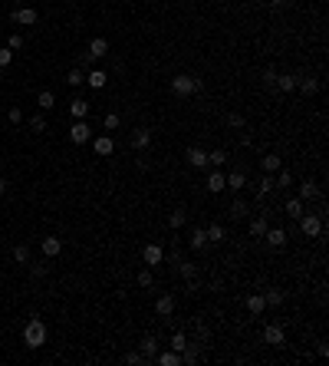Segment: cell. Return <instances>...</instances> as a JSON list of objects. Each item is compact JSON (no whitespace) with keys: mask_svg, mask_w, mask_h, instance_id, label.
I'll return each instance as SVG.
<instances>
[{"mask_svg":"<svg viewBox=\"0 0 329 366\" xmlns=\"http://www.w3.org/2000/svg\"><path fill=\"white\" fill-rule=\"evenodd\" d=\"M23 343L30 350H40L46 343V323L40 320V317H30L26 320V327H23Z\"/></svg>","mask_w":329,"mask_h":366,"instance_id":"6da1fadb","label":"cell"},{"mask_svg":"<svg viewBox=\"0 0 329 366\" xmlns=\"http://www.w3.org/2000/svg\"><path fill=\"white\" fill-rule=\"evenodd\" d=\"M201 86H204V83L194 80V76H188V73H181V76L171 80V93L174 96H194V93H201Z\"/></svg>","mask_w":329,"mask_h":366,"instance_id":"7a4b0ae2","label":"cell"},{"mask_svg":"<svg viewBox=\"0 0 329 366\" xmlns=\"http://www.w3.org/2000/svg\"><path fill=\"white\" fill-rule=\"evenodd\" d=\"M296 221H300V231H303L306 238H319V234H323V218H319V215H306V211H303Z\"/></svg>","mask_w":329,"mask_h":366,"instance_id":"3957f363","label":"cell"},{"mask_svg":"<svg viewBox=\"0 0 329 366\" xmlns=\"http://www.w3.org/2000/svg\"><path fill=\"white\" fill-rule=\"evenodd\" d=\"M69 139H73V145H86L89 139H93V129L86 125V119H73V125H69Z\"/></svg>","mask_w":329,"mask_h":366,"instance_id":"277c9868","label":"cell"},{"mask_svg":"<svg viewBox=\"0 0 329 366\" xmlns=\"http://www.w3.org/2000/svg\"><path fill=\"white\" fill-rule=\"evenodd\" d=\"M10 20H13V23H20V27H33L40 20V13L33 10V7H17V10L10 13Z\"/></svg>","mask_w":329,"mask_h":366,"instance_id":"5b68a950","label":"cell"},{"mask_svg":"<svg viewBox=\"0 0 329 366\" xmlns=\"http://www.w3.org/2000/svg\"><path fill=\"white\" fill-rule=\"evenodd\" d=\"M89 142H93V152L96 155H112V152H115V142H112V136H96V139H89Z\"/></svg>","mask_w":329,"mask_h":366,"instance_id":"8992f818","label":"cell"},{"mask_svg":"<svg viewBox=\"0 0 329 366\" xmlns=\"http://www.w3.org/2000/svg\"><path fill=\"white\" fill-rule=\"evenodd\" d=\"M40 251H43V257H59L63 254V241L53 234H46L43 241H40Z\"/></svg>","mask_w":329,"mask_h":366,"instance_id":"52a82bcc","label":"cell"},{"mask_svg":"<svg viewBox=\"0 0 329 366\" xmlns=\"http://www.w3.org/2000/svg\"><path fill=\"white\" fill-rule=\"evenodd\" d=\"M142 261L148 264V267L162 264V261H165V251H162V244H145V251H142Z\"/></svg>","mask_w":329,"mask_h":366,"instance_id":"ba28073f","label":"cell"},{"mask_svg":"<svg viewBox=\"0 0 329 366\" xmlns=\"http://www.w3.org/2000/svg\"><path fill=\"white\" fill-rule=\"evenodd\" d=\"M263 343L283 347V327H280V323H267V327H263Z\"/></svg>","mask_w":329,"mask_h":366,"instance_id":"9c48e42d","label":"cell"},{"mask_svg":"<svg viewBox=\"0 0 329 366\" xmlns=\"http://www.w3.org/2000/svg\"><path fill=\"white\" fill-rule=\"evenodd\" d=\"M224 188H227V175H224L221 168H214V172L207 175V192H211V195H221Z\"/></svg>","mask_w":329,"mask_h":366,"instance_id":"30bf717a","label":"cell"},{"mask_svg":"<svg viewBox=\"0 0 329 366\" xmlns=\"http://www.w3.org/2000/svg\"><path fill=\"white\" fill-rule=\"evenodd\" d=\"M132 145H135L138 152H142V149H148V145H152V129H145V125H138V129L132 132Z\"/></svg>","mask_w":329,"mask_h":366,"instance_id":"8fae6325","label":"cell"},{"mask_svg":"<svg viewBox=\"0 0 329 366\" xmlns=\"http://www.w3.org/2000/svg\"><path fill=\"white\" fill-rule=\"evenodd\" d=\"M286 238H290V234H286L283 228H267V234H263V241H267L270 248H283V244H286Z\"/></svg>","mask_w":329,"mask_h":366,"instance_id":"7c38bea8","label":"cell"},{"mask_svg":"<svg viewBox=\"0 0 329 366\" xmlns=\"http://www.w3.org/2000/svg\"><path fill=\"white\" fill-rule=\"evenodd\" d=\"M138 353H142L145 360H155V353H158V336L148 333V336L142 340V347H138Z\"/></svg>","mask_w":329,"mask_h":366,"instance_id":"4fadbf2b","label":"cell"},{"mask_svg":"<svg viewBox=\"0 0 329 366\" xmlns=\"http://www.w3.org/2000/svg\"><path fill=\"white\" fill-rule=\"evenodd\" d=\"M155 313L158 317H171L174 313V297H171V294H162V297L155 300Z\"/></svg>","mask_w":329,"mask_h":366,"instance_id":"5bb4252c","label":"cell"},{"mask_svg":"<svg viewBox=\"0 0 329 366\" xmlns=\"http://www.w3.org/2000/svg\"><path fill=\"white\" fill-rule=\"evenodd\" d=\"M204 238H207V244H221L224 238H227V231H224V224L214 221V224H207V228H204Z\"/></svg>","mask_w":329,"mask_h":366,"instance_id":"9a60e30c","label":"cell"},{"mask_svg":"<svg viewBox=\"0 0 329 366\" xmlns=\"http://www.w3.org/2000/svg\"><path fill=\"white\" fill-rule=\"evenodd\" d=\"M188 165H191V168H207V152L198 149V145L188 149Z\"/></svg>","mask_w":329,"mask_h":366,"instance_id":"2e32d148","label":"cell"},{"mask_svg":"<svg viewBox=\"0 0 329 366\" xmlns=\"http://www.w3.org/2000/svg\"><path fill=\"white\" fill-rule=\"evenodd\" d=\"M296 89L303 96H313V93H319V80H310V76H296Z\"/></svg>","mask_w":329,"mask_h":366,"instance_id":"e0dca14e","label":"cell"},{"mask_svg":"<svg viewBox=\"0 0 329 366\" xmlns=\"http://www.w3.org/2000/svg\"><path fill=\"white\" fill-rule=\"evenodd\" d=\"M109 53V40H102V37H96L93 43H89V56L93 60H102V56Z\"/></svg>","mask_w":329,"mask_h":366,"instance_id":"ac0fdd59","label":"cell"},{"mask_svg":"<svg viewBox=\"0 0 329 366\" xmlns=\"http://www.w3.org/2000/svg\"><path fill=\"white\" fill-rule=\"evenodd\" d=\"M244 185H247V175H244L241 168H234V172L227 175V188H230V192H241Z\"/></svg>","mask_w":329,"mask_h":366,"instance_id":"d6986e66","label":"cell"},{"mask_svg":"<svg viewBox=\"0 0 329 366\" xmlns=\"http://www.w3.org/2000/svg\"><path fill=\"white\" fill-rule=\"evenodd\" d=\"M267 228H270V224H267V218H263V215H257L254 218V221H250V238H263V234H267Z\"/></svg>","mask_w":329,"mask_h":366,"instance_id":"ffe728a7","label":"cell"},{"mask_svg":"<svg viewBox=\"0 0 329 366\" xmlns=\"http://www.w3.org/2000/svg\"><path fill=\"white\" fill-rule=\"evenodd\" d=\"M247 310L257 313V317L267 310V300H263V294H250V297H247Z\"/></svg>","mask_w":329,"mask_h":366,"instance_id":"44dd1931","label":"cell"},{"mask_svg":"<svg viewBox=\"0 0 329 366\" xmlns=\"http://www.w3.org/2000/svg\"><path fill=\"white\" fill-rule=\"evenodd\" d=\"M274 89H280V93H293V89H296V76H293V73L277 76V86Z\"/></svg>","mask_w":329,"mask_h":366,"instance_id":"7402d4cb","label":"cell"},{"mask_svg":"<svg viewBox=\"0 0 329 366\" xmlns=\"http://www.w3.org/2000/svg\"><path fill=\"white\" fill-rule=\"evenodd\" d=\"M86 83L93 89H106V83H109V76L102 73V69H93V73H86Z\"/></svg>","mask_w":329,"mask_h":366,"instance_id":"603a6c76","label":"cell"},{"mask_svg":"<svg viewBox=\"0 0 329 366\" xmlns=\"http://www.w3.org/2000/svg\"><path fill=\"white\" fill-rule=\"evenodd\" d=\"M207 165H211V168H224V165H227V152H224V149L207 152Z\"/></svg>","mask_w":329,"mask_h":366,"instance_id":"cb8c5ba5","label":"cell"},{"mask_svg":"<svg viewBox=\"0 0 329 366\" xmlns=\"http://www.w3.org/2000/svg\"><path fill=\"white\" fill-rule=\"evenodd\" d=\"M69 112H73V119H86L89 116V102L86 99H73L69 102Z\"/></svg>","mask_w":329,"mask_h":366,"instance_id":"d4e9b609","label":"cell"},{"mask_svg":"<svg viewBox=\"0 0 329 366\" xmlns=\"http://www.w3.org/2000/svg\"><path fill=\"white\" fill-rule=\"evenodd\" d=\"M283 211H286L290 218H300V215L306 211V201H300V198H290V201L283 205Z\"/></svg>","mask_w":329,"mask_h":366,"instance_id":"484cf974","label":"cell"},{"mask_svg":"<svg viewBox=\"0 0 329 366\" xmlns=\"http://www.w3.org/2000/svg\"><path fill=\"white\" fill-rule=\"evenodd\" d=\"M313 198H319V188L313 181H303L300 185V201H313Z\"/></svg>","mask_w":329,"mask_h":366,"instance_id":"4316f807","label":"cell"},{"mask_svg":"<svg viewBox=\"0 0 329 366\" xmlns=\"http://www.w3.org/2000/svg\"><path fill=\"white\" fill-rule=\"evenodd\" d=\"M185 221H188V211H185V208H178V211H171V215H168V224H171L174 231L185 228Z\"/></svg>","mask_w":329,"mask_h":366,"instance_id":"83f0119b","label":"cell"},{"mask_svg":"<svg viewBox=\"0 0 329 366\" xmlns=\"http://www.w3.org/2000/svg\"><path fill=\"white\" fill-rule=\"evenodd\" d=\"M37 106H40V109H43V112H50L53 106H56V96L50 93V89H43V93L37 96Z\"/></svg>","mask_w":329,"mask_h":366,"instance_id":"f1b7e54d","label":"cell"},{"mask_svg":"<svg viewBox=\"0 0 329 366\" xmlns=\"http://www.w3.org/2000/svg\"><path fill=\"white\" fill-rule=\"evenodd\" d=\"M260 168H263V172H270V175L280 172V168H283V165H280V155H263L260 159Z\"/></svg>","mask_w":329,"mask_h":366,"instance_id":"f546056e","label":"cell"},{"mask_svg":"<svg viewBox=\"0 0 329 366\" xmlns=\"http://www.w3.org/2000/svg\"><path fill=\"white\" fill-rule=\"evenodd\" d=\"M155 360L162 366H178L181 363V353H174V350H168V353H155Z\"/></svg>","mask_w":329,"mask_h":366,"instance_id":"4dcf8cb0","label":"cell"},{"mask_svg":"<svg viewBox=\"0 0 329 366\" xmlns=\"http://www.w3.org/2000/svg\"><path fill=\"white\" fill-rule=\"evenodd\" d=\"M188 244H191V251H201V248H204V244H207L204 228H194V231H191V241H188Z\"/></svg>","mask_w":329,"mask_h":366,"instance_id":"1f68e13d","label":"cell"},{"mask_svg":"<svg viewBox=\"0 0 329 366\" xmlns=\"http://www.w3.org/2000/svg\"><path fill=\"white\" fill-rule=\"evenodd\" d=\"M66 83H69V86H82V83H86V73H82L79 66H73V69H69V76H66Z\"/></svg>","mask_w":329,"mask_h":366,"instance_id":"d6a6232c","label":"cell"},{"mask_svg":"<svg viewBox=\"0 0 329 366\" xmlns=\"http://www.w3.org/2000/svg\"><path fill=\"white\" fill-rule=\"evenodd\" d=\"M13 261L17 264H30V248H26V244H17V248H13Z\"/></svg>","mask_w":329,"mask_h":366,"instance_id":"836d02e7","label":"cell"},{"mask_svg":"<svg viewBox=\"0 0 329 366\" xmlns=\"http://www.w3.org/2000/svg\"><path fill=\"white\" fill-rule=\"evenodd\" d=\"M181 277H185L188 284H194V280H198V267L188 264V261H181Z\"/></svg>","mask_w":329,"mask_h":366,"instance_id":"e575fe53","label":"cell"},{"mask_svg":"<svg viewBox=\"0 0 329 366\" xmlns=\"http://www.w3.org/2000/svg\"><path fill=\"white\" fill-rule=\"evenodd\" d=\"M181 363H188V366L198 363V347H191V343H188V347L181 350Z\"/></svg>","mask_w":329,"mask_h":366,"instance_id":"d590c367","label":"cell"},{"mask_svg":"<svg viewBox=\"0 0 329 366\" xmlns=\"http://www.w3.org/2000/svg\"><path fill=\"white\" fill-rule=\"evenodd\" d=\"M102 125H106V132H115L118 125H122V116H118V112H109V116L102 119Z\"/></svg>","mask_w":329,"mask_h":366,"instance_id":"8d00e7d4","label":"cell"},{"mask_svg":"<svg viewBox=\"0 0 329 366\" xmlns=\"http://www.w3.org/2000/svg\"><path fill=\"white\" fill-rule=\"evenodd\" d=\"M155 284V274H152V267H142L138 271V287H152Z\"/></svg>","mask_w":329,"mask_h":366,"instance_id":"74e56055","label":"cell"},{"mask_svg":"<svg viewBox=\"0 0 329 366\" xmlns=\"http://www.w3.org/2000/svg\"><path fill=\"white\" fill-rule=\"evenodd\" d=\"M274 181H277V188H290V185H293V175H290V172H286V168H280V172H277V178H274Z\"/></svg>","mask_w":329,"mask_h":366,"instance_id":"f35d334b","label":"cell"},{"mask_svg":"<svg viewBox=\"0 0 329 366\" xmlns=\"http://www.w3.org/2000/svg\"><path fill=\"white\" fill-rule=\"evenodd\" d=\"M263 300H267V307H280V304H283V291H267V294H263Z\"/></svg>","mask_w":329,"mask_h":366,"instance_id":"ab89813d","label":"cell"},{"mask_svg":"<svg viewBox=\"0 0 329 366\" xmlns=\"http://www.w3.org/2000/svg\"><path fill=\"white\" fill-rule=\"evenodd\" d=\"M230 218H247V201L237 198L234 205H230Z\"/></svg>","mask_w":329,"mask_h":366,"instance_id":"60d3db41","label":"cell"},{"mask_svg":"<svg viewBox=\"0 0 329 366\" xmlns=\"http://www.w3.org/2000/svg\"><path fill=\"white\" fill-rule=\"evenodd\" d=\"M274 188H277V181H274V175H263V178H260V195H270V192H274Z\"/></svg>","mask_w":329,"mask_h":366,"instance_id":"b9f144b4","label":"cell"},{"mask_svg":"<svg viewBox=\"0 0 329 366\" xmlns=\"http://www.w3.org/2000/svg\"><path fill=\"white\" fill-rule=\"evenodd\" d=\"M185 347H188V336L185 333H171V350H174V353H181Z\"/></svg>","mask_w":329,"mask_h":366,"instance_id":"7bdbcfd3","label":"cell"},{"mask_svg":"<svg viewBox=\"0 0 329 366\" xmlns=\"http://www.w3.org/2000/svg\"><path fill=\"white\" fill-rule=\"evenodd\" d=\"M7 119H10L13 125H20L23 122V109H20V106H10V109H7Z\"/></svg>","mask_w":329,"mask_h":366,"instance_id":"ee69618b","label":"cell"},{"mask_svg":"<svg viewBox=\"0 0 329 366\" xmlns=\"http://www.w3.org/2000/svg\"><path fill=\"white\" fill-rule=\"evenodd\" d=\"M227 125L230 129H244V116L241 112H227Z\"/></svg>","mask_w":329,"mask_h":366,"instance_id":"f6af8a7d","label":"cell"},{"mask_svg":"<svg viewBox=\"0 0 329 366\" xmlns=\"http://www.w3.org/2000/svg\"><path fill=\"white\" fill-rule=\"evenodd\" d=\"M10 63H13V50H10V46H0V66H10Z\"/></svg>","mask_w":329,"mask_h":366,"instance_id":"bcb514c9","label":"cell"},{"mask_svg":"<svg viewBox=\"0 0 329 366\" xmlns=\"http://www.w3.org/2000/svg\"><path fill=\"white\" fill-rule=\"evenodd\" d=\"M125 363H129V366H138V363H145V356L138 353V350H132V353H125Z\"/></svg>","mask_w":329,"mask_h":366,"instance_id":"7dc6e473","label":"cell"},{"mask_svg":"<svg viewBox=\"0 0 329 366\" xmlns=\"http://www.w3.org/2000/svg\"><path fill=\"white\" fill-rule=\"evenodd\" d=\"M277 76H280L277 69H267V73H263V86H270V89H274V86H277Z\"/></svg>","mask_w":329,"mask_h":366,"instance_id":"c3c4849f","label":"cell"},{"mask_svg":"<svg viewBox=\"0 0 329 366\" xmlns=\"http://www.w3.org/2000/svg\"><path fill=\"white\" fill-rule=\"evenodd\" d=\"M30 129H33V132H43V129H46V119H43V116H33V119H30Z\"/></svg>","mask_w":329,"mask_h":366,"instance_id":"681fc988","label":"cell"},{"mask_svg":"<svg viewBox=\"0 0 329 366\" xmlns=\"http://www.w3.org/2000/svg\"><path fill=\"white\" fill-rule=\"evenodd\" d=\"M7 46H10V50H20V46H23V37H20V33H10V40H7Z\"/></svg>","mask_w":329,"mask_h":366,"instance_id":"f907efd6","label":"cell"},{"mask_svg":"<svg viewBox=\"0 0 329 366\" xmlns=\"http://www.w3.org/2000/svg\"><path fill=\"white\" fill-rule=\"evenodd\" d=\"M30 264H33V261H30ZM30 271H33V277H43V274H46V264H33Z\"/></svg>","mask_w":329,"mask_h":366,"instance_id":"816d5d0a","label":"cell"},{"mask_svg":"<svg viewBox=\"0 0 329 366\" xmlns=\"http://www.w3.org/2000/svg\"><path fill=\"white\" fill-rule=\"evenodd\" d=\"M274 7H290V0H270Z\"/></svg>","mask_w":329,"mask_h":366,"instance_id":"f5cc1de1","label":"cell"},{"mask_svg":"<svg viewBox=\"0 0 329 366\" xmlns=\"http://www.w3.org/2000/svg\"><path fill=\"white\" fill-rule=\"evenodd\" d=\"M0 195H7V178H0Z\"/></svg>","mask_w":329,"mask_h":366,"instance_id":"db71d44e","label":"cell"},{"mask_svg":"<svg viewBox=\"0 0 329 366\" xmlns=\"http://www.w3.org/2000/svg\"><path fill=\"white\" fill-rule=\"evenodd\" d=\"M17 4H23V0H17Z\"/></svg>","mask_w":329,"mask_h":366,"instance_id":"11a10c76","label":"cell"}]
</instances>
